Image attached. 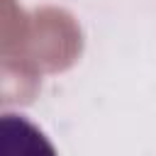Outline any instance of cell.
<instances>
[{"label":"cell","instance_id":"1","mask_svg":"<svg viewBox=\"0 0 156 156\" xmlns=\"http://www.w3.org/2000/svg\"><path fill=\"white\" fill-rule=\"evenodd\" d=\"M0 156H56V149L24 115L5 112L0 117Z\"/></svg>","mask_w":156,"mask_h":156}]
</instances>
